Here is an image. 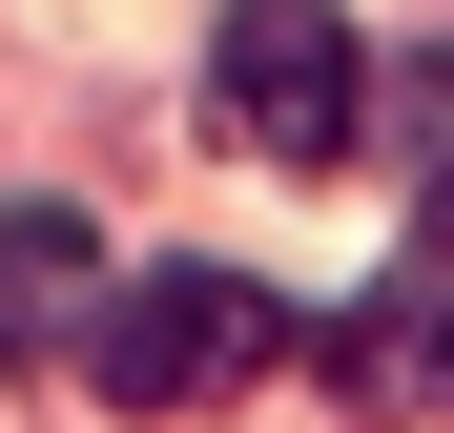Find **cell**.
I'll return each mask as SVG.
<instances>
[{
  "label": "cell",
  "mask_w": 454,
  "mask_h": 433,
  "mask_svg": "<svg viewBox=\"0 0 454 433\" xmlns=\"http://www.w3.org/2000/svg\"><path fill=\"white\" fill-rule=\"evenodd\" d=\"M289 351V310L248 268H207V248H166V268H104V310H83V392L104 413H227Z\"/></svg>",
  "instance_id": "6da1fadb"
},
{
  "label": "cell",
  "mask_w": 454,
  "mask_h": 433,
  "mask_svg": "<svg viewBox=\"0 0 454 433\" xmlns=\"http://www.w3.org/2000/svg\"><path fill=\"white\" fill-rule=\"evenodd\" d=\"M207 104H227V144L248 166H351V124H372V62H351V21L331 0H227V42H207Z\"/></svg>",
  "instance_id": "7a4b0ae2"
},
{
  "label": "cell",
  "mask_w": 454,
  "mask_h": 433,
  "mask_svg": "<svg viewBox=\"0 0 454 433\" xmlns=\"http://www.w3.org/2000/svg\"><path fill=\"white\" fill-rule=\"evenodd\" d=\"M83 310H104V228L83 206H0V372L21 351H83Z\"/></svg>",
  "instance_id": "3957f363"
},
{
  "label": "cell",
  "mask_w": 454,
  "mask_h": 433,
  "mask_svg": "<svg viewBox=\"0 0 454 433\" xmlns=\"http://www.w3.org/2000/svg\"><path fill=\"white\" fill-rule=\"evenodd\" d=\"M331 372H351L372 413H454V268H434V289H372V310L331 330Z\"/></svg>",
  "instance_id": "277c9868"
},
{
  "label": "cell",
  "mask_w": 454,
  "mask_h": 433,
  "mask_svg": "<svg viewBox=\"0 0 454 433\" xmlns=\"http://www.w3.org/2000/svg\"><path fill=\"white\" fill-rule=\"evenodd\" d=\"M393 124H413V248H393V289H434V268H454V42L413 62V104H393Z\"/></svg>",
  "instance_id": "5b68a950"
}]
</instances>
